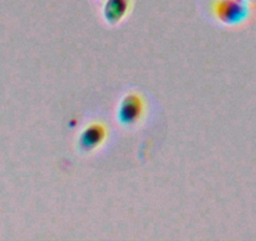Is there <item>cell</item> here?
<instances>
[{
  "instance_id": "1",
  "label": "cell",
  "mask_w": 256,
  "mask_h": 241,
  "mask_svg": "<svg viewBox=\"0 0 256 241\" xmlns=\"http://www.w3.org/2000/svg\"><path fill=\"white\" fill-rule=\"evenodd\" d=\"M254 6L248 0H215L212 10L221 23L236 26L250 19Z\"/></svg>"
},
{
  "instance_id": "2",
  "label": "cell",
  "mask_w": 256,
  "mask_h": 241,
  "mask_svg": "<svg viewBox=\"0 0 256 241\" xmlns=\"http://www.w3.org/2000/svg\"><path fill=\"white\" fill-rule=\"evenodd\" d=\"M144 103L141 96L130 93L124 96L120 102L117 110V118L123 126H134L144 116Z\"/></svg>"
},
{
  "instance_id": "3",
  "label": "cell",
  "mask_w": 256,
  "mask_h": 241,
  "mask_svg": "<svg viewBox=\"0 0 256 241\" xmlns=\"http://www.w3.org/2000/svg\"><path fill=\"white\" fill-rule=\"evenodd\" d=\"M107 137V130L102 124H92L86 127L80 134L78 144L84 152H92L104 142Z\"/></svg>"
},
{
  "instance_id": "4",
  "label": "cell",
  "mask_w": 256,
  "mask_h": 241,
  "mask_svg": "<svg viewBox=\"0 0 256 241\" xmlns=\"http://www.w3.org/2000/svg\"><path fill=\"white\" fill-rule=\"evenodd\" d=\"M131 0H106L103 6V16L110 24H117L127 16Z\"/></svg>"
},
{
  "instance_id": "5",
  "label": "cell",
  "mask_w": 256,
  "mask_h": 241,
  "mask_svg": "<svg viewBox=\"0 0 256 241\" xmlns=\"http://www.w3.org/2000/svg\"><path fill=\"white\" fill-rule=\"evenodd\" d=\"M248 2H250V3H255L256 0H248Z\"/></svg>"
}]
</instances>
